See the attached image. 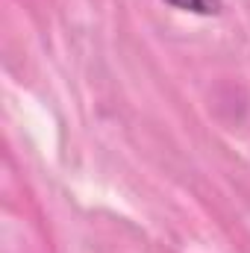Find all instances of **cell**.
<instances>
[{"label": "cell", "mask_w": 250, "mask_h": 253, "mask_svg": "<svg viewBox=\"0 0 250 253\" xmlns=\"http://www.w3.org/2000/svg\"><path fill=\"white\" fill-rule=\"evenodd\" d=\"M180 12H188V15H200V18H212V15H221L224 3L221 0H162Z\"/></svg>", "instance_id": "obj_1"}]
</instances>
